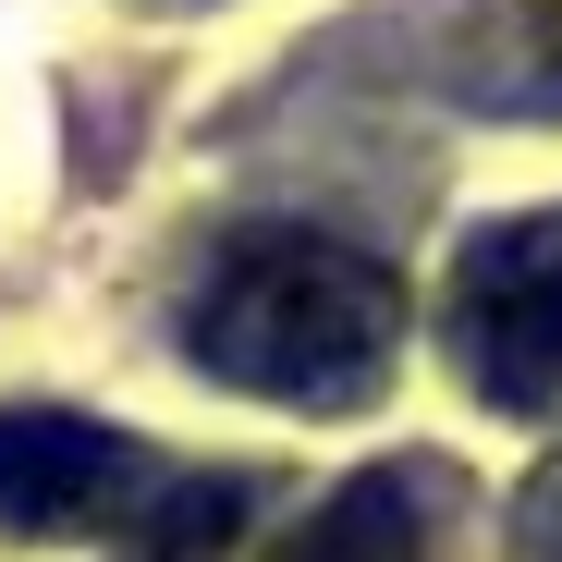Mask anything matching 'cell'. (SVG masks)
Returning a JSON list of instances; mask_svg holds the SVG:
<instances>
[{"label":"cell","mask_w":562,"mask_h":562,"mask_svg":"<svg viewBox=\"0 0 562 562\" xmlns=\"http://www.w3.org/2000/svg\"><path fill=\"white\" fill-rule=\"evenodd\" d=\"M404 342V294L380 257H355L330 233H233L183 306V355L221 392L294 404V416H342L392 380Z\"/></svg>","instance_id":"cell-1"},{"label":"cell","mask_w":562,"mask_h":562,"mask_svg":"<svg viewBox=\"0 0 562 562\" xmlns=\"http://www.w3.org/2000/svg\"><path fill=\"white\" fill-rule=\"evenodd\" d=\"M452 367L502 416L562 404V209L502 221V233L464 245V269H452Z\"/></svg>","instance_id":"cell-2"},{"label":"cell","mask_w":562,"mask_h":562,"mask_svg":"<svg viewBox=\"0 0 562 562\" xmlns=\"http://www.w3.org/2000/svg\"><path fill=\"white\" fill-rule=\"evenodd\" d=\"M147 452L123 428H86V416H49V404H13L0 416V526L13 538H74L123 502H147Z\"/></svg>","instance_id":"cell-3"},{"label":"cell","mask_w":562,"mask_h":562,"mask_svg":"<svg viewBox=\"0 0 562 562\" xmlns=\"http://www.w3.org/2000/svg\"><path fill=\"white\" fill-rule=\"evenodd\" d=\"M440 526H452L440 464L404 452V464H367V477H342V490L294 526V550H281V562H440V550H452Z\"/></svg>","instance_id":"cell-4"},{"label":"cell","mask_w":562,"mask_h":562,"mask_svg":"<svg viewBox=\"0 0 562 562\" xmlns=\"http://www.w3.org/2000/svg\"><path fill=\"white\" fill-rule=\"evenodd\" d=\"M233 526H245V490L233 477H171V490H147V526H135L123 562H221Z\"/></svg>","instance_id":"cell-5"},{"label":"cell","mask_w":562,"mask_h":562,"mask_svg":"<svg viewBox=\"0 0 562 562\" xmlns=\"http://www.w3.org/2000/svg\"><path fill=\"white\" fill-rule=\"evenodd\" d=\"M526 562H562V464H550L538 502H526Z\"/></svg>","instance_id":"cell-6"},{"label":"cell","mask_w":562,"mask_h":562,"mask_svg":"<svg viewBox=\"0 0 562 562\" xmlns=\"http://www.w3.org/2000/svg\"><path fill=\"white\" fill-rule=\"evenodd\" d=\"M550 37H562V0H550Z\"/></svg>","instance_id":"cell-7"}]
</instances>
